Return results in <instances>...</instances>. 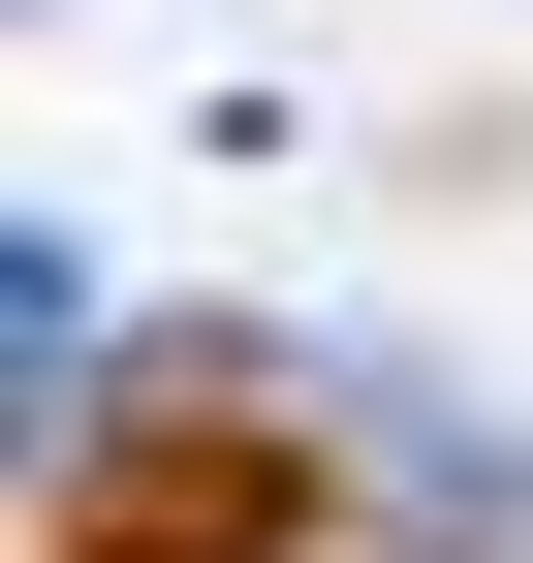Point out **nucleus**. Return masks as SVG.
<instances>
[{
    "mask_svg": "<svg viewBox=\"0 0 533 563\" xmlns=\"http://www.w3.org/2000/svg\"><path fill=\"white\" fill-rule=\"evenodd\" d=\"M63 563H314V439L157 407V439H95V470H63Z\"/></svg>",
    "mask_w": 533,
    "mask_h": 563,
    "instance_id": "1",
    "label": "nucleus"
}]
</instances>
